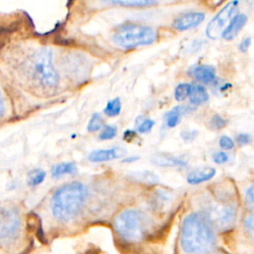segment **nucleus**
Here are the masks:
<instances>
[{"label": "nucleus", "mask_w": 254, "mask_h": 254, "mask_svg": "<svg viewBox=\"0 0 254 254\" xmlns=\"http://www.w3.org/2000/svg\"><path fill=\"white\" fill-rule=\"evenodd\" d=\"M180 241L188 254H207L215 247L216 235L204 214L192 212L183 220Z\"/></svg>", "instance_id": "f257e3e1"}, {"label": "nucleus", "mask_w": 254, "mask_h": 254, "mask_svg": "<svg viewBox=\"0 0 254 254\" xmlns=\"http://www.w3.org/2000/svg\"><path fill=\"white\" fill-rule=\"evenodd\" d=\"M87 188L80 182H70L61 186L51 199L52 213L60 221H68L80 211L87 197Z\"/></svg>", "instance_id": "f03ea898"}, {"label": "nucleus", "mask_w": 254, "mask_h": 254, "mask_svg": "<svg viewBox=\"0 0 254 254\" xmlns=\"http://www.w3.org/2000/svg\"><path fill=\"white\" fill-rule=\"evenodd\" d=\"M27 73L41 88L52 90L59 86L60 75L53 64V51L42 47L37 49L26 62Z\"/></svg>", "instance_id": "7ed1b4c3"}, {"label": "nucleus", "mask_w": 254, "mask_h": 254, "mask_svg": "<svg viewBox=\"0 0 254 254\" xmlns=\"http://www.w3.org/2000/svg\"><path fill=\"white\" fill-rule=\"evenodd\" d=\"M116 233L130 243L142 241L150 232L151 222L148 216L137 209H125L116 215L113 222Z\"/></svg>", "instance_id": "20e7f679"}, {"label": "nucleus", "mask_w": 254, "mask_h": 254, "mask_svg": "<svg viewBox=\"0 0 254 254\" xmlns=\"http://www.w3.org/2000/svg\"><path fill=\"white\" fill-rule=\"evenodd\" d=\"M158 38V32L155 28L134 23H128L118 26L113 35L112 42L119 48L132 49L138 46L150 45Z\"/></svg>", "instance_id": "39448f33"}, {"label": "nucleus", "mask_w": 254, "mask_h": 254, "mask_svg": "<svg viewBox=\"0 0 254 254\" xmlns=\"http://www.w3.org/2000/svg\"><path fill=\"white\" fill-rule=\"evenodd\" d=\"M22 220L15 206L0 207V243L9 245L20 236Z\"/></svg>", "instance_id": "423d86ee"}, {"label": "nucleus", "mask_w": 254, "mask_h": 254, "mask_svg": "<svg viewBox=\"0 0 254 254\" xmlns=\"http://www.w3.org/2000/svg\"><path fill=\"white\" fill-rule=\"evenodd\" d=\"M237 5L238 1H229L218 11V13L209 21L206 26L205 34L207 38L216 40L221 36L229 20L234 17L238 8Z\"/></svg>", "instance_id": "0eeeda50"}, {"label": "nucleus", "mask_w": 254, "mask_h": 254, "mask_svg": "<svg viewBox=\"0 0 254 254\" xmlns=\"http://www.w3.org/2000/svg\"><path fill=\"white\" fill-rule=\"evenodd\" d=\"M235 208L229 204H213L207 208L206 218L212 224L220 228H227L235 220Z\"/></svg>", "instance_id": "6e6552de"}, {"label": "nucleus", "mask_w": 254, "mask_h": 254, "mask_svg": "<svg viewBox=\"0 0 254 254\" xmlns=\"http://www.w3.org/2000/svg\"><path fill=\"white\" fill-rule=\"evenodd\" d=\"M204 13L202 12H189L185 13L173 22V27L178 31H186L198 26L204 20Z\"/></svg>", "instance_id": "1a4fd4ad"}, {"label": "nucleus", "mask_w": 254, "mask_h": 254, "mask_svg": "<svg viewBox=\"0 0 254 254\" xmlns=\"http://www.w3.org/2000/svg\"><path fill=\"white\" fill-rule=\"evenodd\" d=\"M126 155V151L122 148H110V149H98L93 150L88 154L87 159L93 163L106 162L114 159H119Z\"/></svg>", "instance_id": "9d476101"}, {"label": "nucleus", "mask_w": 254, "mask_h": 254, "mask_svg": "<svg viewBox=\"0 0 254 254\" xmlns=\"http://www.w3.org/2000/svg\"><path fill=\"white\" fill-rule=\"evenodd\" d=\"M248 18L245 14H236L228 23L221 34V37L226 41H231L237 37L239 32L245 26Z\"/></svg>", "instance_id": "9b49d317"}, {"label": "nucleus", "mask_w": 254, "mask_h": 254, "mask_svg": "<svg viewBox=\"0 0 254 254\" xmlns=\"http://www.w3.org/2000/svg\"><path fill=\"white\" fill-rule=\"evenodd\" d=\"M216 171L213 168L209 167H204V168H198L193 171H191L188 177H187V182L190 185H198L203 182H207L211 180Z\"/></svg>", "instance_id": "f8f14e48"}, {"label": "nucleus", "mask_w": 254, "mask_h": 254, "mask_svg": "<svg viewBox=\"0 0 254 254\" xmlns=\"http://www.w3.org/2000/svg\"><path fill=\"white\" fill-rule=\"evenodd\" d=\"M191 74L197 80L204 83H210L215 79V69L208 64H198L194 66L191 70Z\"/></svg>", "instance_id": "ddd939ff"}, {"label": "nucleus", "mask_w": 254, "mask_h": 254, "mask_svg": "<svg viewBox=\"0 0 254 254\" xmlns=\"http://www.w3.org/2000/svg\"><path fill=\"white\" fill-rule=\"evenodd\" d=\"M152 163L161 167H185L187 162L183 159L168 155V154H156L152 158Z\"/></svg>", "instance_id": "4468645a"}, {"label": "nucleus", "mask_w": 254, "mask_h": 254, "mask_svg": "<svg viewBox=\"0 0 254 254\" xmlns=\"http://www.w3.org/2000/svg\"><path fill=\"white\" fill-rule=\"evenodd\" d=\"M76 173V166L72 162H62L55 164L51 169L53 178H61L65 175H73Z\"/></svg>", "instance_id": "2eb2a0df"}, {"label": "nucleus", "mask_w": 254, "mask_h": 254, "mask_svg": "<svg viewBox=\"0 0 254 254\" xmlns=\"http://www.w3.org/2000/svg\"><path fill=\"white\" fill-rule=\"evenodd\" d=\"M190 100L192 104L200 105L208 100V93L202 85H194L191 87Z\"/></svg>", "instance_id": "dca6fc26"}, {"label": "nucleus", "mask_w": 254, "mask_h": 254, "mask_svg": "<svg viewBox=\"0 0 254 254\" xmlns=\"http://www.w3.org/2000/svg\"><path fill=\"white\" fill-rule=\"evenodd\" d=\"M108 3L119 5L123 7H131V8H143L148 7L152 5H156L158 2L153 0H115V1H109Z\"/></svg>", "instance_id": "f3484780"}, {"label": "nucleus", "mask_w": 254, "mask_h": 254, "mask_svg": "<svg viewBox=\"0 0 254 254\" xmlns=\"http://www.w3.org/2000/svg\"><path fill=\"white\" fill-rule=\"evenodd\" d=\"M46 178V172L40 168L31 170L27 175V184L30 187H36L41 185Z\"/></svg>", "instance_id": "a211bd4d"}, {"label": "nucleus", "mask_w": 254, "mask_h": 254, "mask_svg": "<svg viewBox=\"0 0 254 254\" xmlns=\"http://www.w3.org/2000/svg\"><path fill=\"white\" fill-rule=\"evenodd\" d=\"M182 114H183L182 106H177V107L173 108L171 111L167 112L165 115V120H166L167 126L170 128L176 127L181 121Z\"/></svg>", "instance_id": "6ab92c4d"}, {"label": "nucleus", "mask_w": 254, "mask_h": 254, "mask_svg": "<svg viewBox=\"0 0 254 254\" xmlns=\"http://www.w3.org/2000/svg\"><path fill=\"white\" fill-rule=\"evenodd\" d=\"M131 178L135 181L146 183V184H155L159 181L156 174L150 172V171H140V172H134L131 173Z\"/></svg>", "instance_id": "aec40b11"}, {"label": "nucleus", "mask_w": 254, "mask_h": 254, "mask_svg": "<svg viewBox=\"0 0 254 254\" xmlns=\"http://www.w3.org/2000/svg\"><path fill=\"white\" fill-rule=\"evenodd\" d=\"M121 111V101L119 97H115L106 103L103 112L109 117H115L119 115Z\"/></svg>", "instance_id": "412c9836"}, {"label": "nucleus", "mask_w": 254, "mask_h": 254, "mask_svg": "<svg viewBox=\"0 0 254 254\" xmlns=\"http://www.w3.org/2000/svg\"><path fill=\"white\" fill-rule=\"evenodd\" d=\"M191 85L190 83H180L175 89V98L177 101H183L190 96L191 91Z\"/></svg>", "instance_id": "4be33fe9"}, {"label": "nucleus", "mask_w": 254, "mask_h": 254, "mask_svg": "<svg viewBox=\"0 0 254 254\" xmlns=\"http://www.w3.org/2000/svg\"><path fill=\"white\" fill-rule=\"evenodd\" d=\"M103 127V119L99 113H94L90 117L88 123H87V131L88 132H96Z\"/></svg>", "instance_id": "5701e85b"}, {"label": "nucleus", "mask_w": 254, "mask_h": 254, "mask_svg": "<svg viewBox=\"0 0 254 254\" xmlns=\"http://www.w3.org/2000/svg\"><path fill=\"white\" fill-rule=\"evenodd\" d=\"M117 134V128L113 125H105L102 127L101 132L99 133V139L101 140H110L114 138Z\"/></svg>", "instance_id": "b1692460"}, {"label": "nucleus", "mask_w": 254, "mask_h": 254, "mask_svg": "<svg viewBox=\"0 0 254 254\" xmlns=\"http://www.w3.org/2000/svg\"><path fill=\"white\" fill-rule=\"evenodd\" d=\"M244 226L248 235L254 240V212L246 216L244 220Z\"/></svg>", "instance_id": "393cba45"}, {"label": "nucleus", "mask_w": 254, "mask_h": 254, "mask_svg": "<svg viewBox=\"0 0 254 254\" xmlns=\"http://www.w3.org/2000/svg\"><path fill=\"white\" fill-rule=\"evenodd\" d=\"M209 125L212 129H221L226 125V120L221 117L218 114H215L211 117L210 121H209Z\"/></svg>", "instance_id": "a878e982"}, {"label": "nucleus", "mask_w": 254, "mask_h": 254, "mask_svg": "<svg viewBox=\"0 0 254 254\" xmlns=\"http://www.w3.org/2000/svg\"><path fill=\"white\" fill-rule=\"evenodd\" d=\"M155 125V121L150 119V118H146L144 119L138 126V132L139 133H148L152 130L153 126Z\"/></svg>", "instance_id": "bb28decb"}, {"label": "nucleus", "mask_w": 254, "mask_h": 254, "mask_svg": "<svg viewBox=\"0 0 254 254\" xmlns=\"http://www.w3.org/2000/svg\"><path fill=\"white\" fill-rule=\"evenodd\" d=\"M219 146L223 150H231L234 147V142L230 137L226 135H222L219 138Z\"/></svg>", "instance_id": "cd10ccee"}, {"label": "nucleus", "mask_w": 254, "mask_h": 254, "mask_svg": "<svg viewBox=\"0 0 254 254\" xmlns=\"http://www.w3.org/2000/svg\"><path fill=\"white\" fill-rule=\"evenodd\" d=\"M212 159H213V162L215 164H224L228 161V155L223 152V151H219V152H215L212 156Z\"/></svg>", "instance_id": "c85d7f7f"}, {"label": "nucleus", "mask_w": 254, "mask_h": 254, "mask_svg": "<svg viewBox=\"0 0 254 254\" xmlns=\"http://www.w3.org/2000/svg\"><path fill=\"white\" fill-rule=\"evenodd\" d=\"M196 131L195 130H187V131H183L181 133V136L183 138V140L186 142V143H190L191 142L195 136H196Z\"/></svg>", "instance_id": "c756f323"}, {"label": "nucleus", "mask_w": 254, "mask_h": 254, "mask_svg": "<svg viewBox=\"0 0 254 254\" xmlns=\"http://www.w3.org/2000/svg\"><path fill=\"white\" fill-rule=\"evenodd\" d=\"M250 140H251V138H250L249 134H246V133H241L236 136V142L239 145H246L250 142Z\"/></svg>", "instance_id": "7c9ffc66"}, {"label": "nucleus", "mask_w": 254, "mask_h": 254, "mask_svg": "<svg viewBox=\"0 0 254 254\" xmlns=\"http://www.w3.org/2000/svg\"><path fill=\"white\" fill-rule=\"evenodd\" d=\"M246 200L249 204L254 206V185L249 187L246 190Z\"/></svg>", "instance_id": "2f4dec72"}, {"label": "nucleus", "mask_w": 254, "mask_h": 254, "mask_svg": "<svg viewBox=\"0 0 254 254\" xmlns=\"http://www.w3.org/2000/svg\"><path fill=\"white\" fill-rule=\"evenodd\" d=\"M250 45H251V38H250V37L244 38V39L240 42V44H239V50H240V52L245 53V52L248 50V48L250 47Z\"/></svg>", "instance_id": "473e14b6"}, {"label": "nucleus", "mask_w": 254, "mask_h": 254, "mask_svg": "<svg viewBox=\"0 0 254 254\" xmlns=\"http://www.w3.org/2000/svg\"><path fill=\"white\" fill-rule=\"evenodd\" d=\"M136 137V132L133 130H126L123 134V140L126 142H132Z\"/></svg>", "instance_id": "72a5a7b5"}, {"label": "nucleus", "mask_w": 254, "mask_h": 254, "mask_svg": "<svg viewBox=\"0 0 254 254\" xmlns=\"http://www.w3.org/2000/svg\"><path fill=\"white\" fill-rule=\"evenodd\" d=\"M4 113H5V101L0 90V119L3 117Z\"/></svg>", "instance_id": "f704fd0d"}, {"label": "nucleus", "mask_w": 254, "mask_h": 254, "mask_svg": "<svg viewBox=\"0 0 254 254\" xmlns=\"http://www.w3.org/2000/svg\"><path fill=\"white\" fill-rule=\"evenodd\" d=\"M6 33H7V30H5L4 28H0V47L2 46L3 39H4V36Z\"/></svg>", "instance_id": "c9c22d12"}, {"label": "nucleus", "mask_w": 254, "mask_h": 254, "mask_svg": "<svg viewBox=\"0 0 254 254\" xmlns=\"http://www.w3.org/2000/svg\"><path fill=\"white\" fill-rule=\"evenodd\" d=\"M139 158L138 157H130V158H126L124 160H122V162L124 163H129V162H134V161H137Z\"/></svg>", "instance_id": "e433bc0d"}, {"label": "nucleus", "mask_w": 254, "mask_h": 254, "mask_svg": "<svg viewBox=\"0 0 254 254\" xmlns=\"http://www.w3.org/2000/svg\"><path fill=\"white\" fill-rule=\"evenodd\" d=\"M216 254H227V253H225V252H222V251H220V252H217Z\"/></svg>", "instance_id": "4c0bfd02"}]
</instances>
